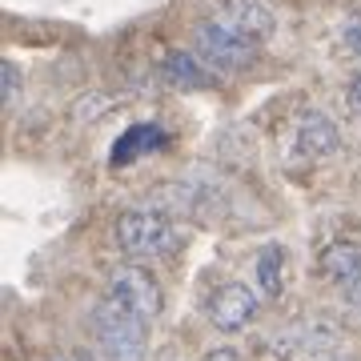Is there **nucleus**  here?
I'll return each instance as SVG.
<instances>
[{"label":"nucleus","instance_id":"9","mask_svg":"<svg viewBox=\"0 0 361 361\" xmlns=\"http://www.w3.org/2000/svg\"><path fill=\"white\" fill-rule=\"evenodd\" d=\"M161 77L165 85L173 89H185V92H197V89H217L221 77L213 68L197 56V52H169L165 61H161Z\"/></svg>","mask_w":361,"mask_h":361},{"label":"nucleus","instance_id":"6","mask_svg":"<svg viewBox=\"0 0 361 361\" xmlns=\"http://www.w3.org/2000/svg\"><path fill=\"white\" fill-rule=\"evenodd\" d=\"M341 149V129L334 125V116L322 109H305L293 121V137H289V157L297 161H322V157Z\"/></svg>","mask_w":361,"mask_h":361},{"label":"nucleus","instance_id":"10","mask_svg":"<svg viewBox=\"0 0 361 361\" xmlns=\"http://www.w3.org/2000/svg\"><path fill=\"white\" fill-rule=\"evenodd\" d=\"M169 145V133L157 129L153 121H141V125H133L116 137L113 145V165H129V161H141L145 153H153V149H165Z\"/></svg>","mask_w":361,"mask_h":361},{"label":"nucleus","instance_id":"5","mask_svg":"<svg viewBox=\"0 0 361 361\" xmlns=\"http://www.w3.org/2000/svg\"><path fill=\"white\" fill-rule=\"evenodd\" d=\"M209 20H217L233 32V37L249 40V44H265L273 37V28H277V16L265 0H213V8H209Z\"/></svg>","mask_w":361,"mask_h":361},{"label":"nucleus","instance_id":"2","mask_svg":"<svg viewBox=\"0 0 361 361\" xmlns=\"http://www.w3.org/2000/svg\"><path fill=\"white\" fill-rule=\"evenodd\" d=\"M92 337H97L104 361H141L149 349V325L109 297L92 310Z\"/></svg>","mask_w":361,"mask_h":361},{"label":"nucleus","instance_id":"14","mask_svg":"<svg viewBox=\"0 0 361 361\" xmlns=\"http://www.w3.org/2000/svg\"><path fill=\"white\" fill-rule=\"evenodd\" d=\"M345 101H349V109L361 116V73H353L349 77V85H345Z\"/></svg>","mask_w":361,"mask_h":361},{"label":"nucleus","instance_id":"7","mask_svg":"<svg viewBox=\"0 0 361 361\" xmlns=\"http://www.w3.org/2000/svg\"><path fill=\"white\" fill-rule=\"evenodd\" d=\"M257 305L261 297L249 289V285L241 281H225L217 289V293L209 297V322L217 325L221 334H241V329H249L253 325V317H257Z\"/></svg>","mask_w":361,"mask_h":361},{"label":"nucleus","instance_id":"12","mask_svg":"<svg viewBox=\"0 0 361 361\" xmlns=\"http://www.w3.org/2000/svg\"><path fill=\"white\" fill-rule=\"evenodd\" d=\"M20 97V68L13 61H0V101L13 104Z\"/></svg>","mask_w":361,"mask_h":361},{"label":"nucleus","instance_id":"4","mask_svg":"<svg viewBox=\"0 0 361 361\" xmlns=\"http://www.w3.org/2000/svg\"><path fill=\"white\" fill-rule=\"evenodd\" d=\"M193 49L213 73H217V68L221 73H241V68H249L257 61V44L233 37L229 28L217 25V20H209V16L193 28Z\"/></svg>","mask_w":361,"mask_h":361},{"label":"nucleus","instance_id":"3","mask_svg":"<svg viewBox=\"0 0 361 361\" xmlns=\"http://www.w3.org/2000/svg\"><path fill=\"white\" fill-rule=\"evenodd\" d=\"M109 301H116L121 310H129L133 317H141L145 325L157 322V313H161V285L157 277L145 265L137 261H125V265H116L109 273V289H104Z\"/></svg>","mask_w":361,"mask_h":361},{"label":"nucleus","instance_id":"11","mask_svg":"<svg viewBox=\"0 0 361 361\" xmlns=\"http://www.w3.org/2000/svg\"><path fill=\"white\" fill-rule=\"evenodd\" d=\"M253 273H257L261 297L277 301V297L285 293V249L281 245H261L257 261H253Z\"/></svg>","mask_w":361,"mask_h":361},{"label":"nucleus","instance_id":"16","mask_svg":"<svg viewBox=\"0 0 361 361\" xmlns=\"http://www.w3.org/2000/svg\"><path fill=\"white\" fill-rule=\"evenodd\" d=\"M56 361H89V353H65V357H56Z\"/></svg>","mask_w":361,"mask_h":361},{"label":"nucleus","instance_id":"1","mask_svg":"<svg viewBox=\"0 0 361 361\" xmlns=\"http://www.w3.org/2000/svg\"><path fill=\"white\" fill-rule=\"evenodd\" d=\"M116 245L129 261L149 257H173L180 249V229L165 209L157 205H133L116 217Z\"/></svg>","mask_w":361,"mask_h":361},{"label":"nucleus","instance_id":"15","mask_svg":"<svg viewBox=\"0 0 361 361\" xmlns=\"http://www.w3.org/2000/svg\"><path fill=\"white\" fill-rule=\"evenodd\" d=\"M201 361H241V353L233 345H221V349H213V353H205Z\"/></svg>","mask_w":361,"mask_h":361},{"label":"nucleus","instance_id":"8","mask_svg":"<svg viewBox=\"0 0 361 361\" xmlns=\"http://www.w3.org/2000/svg\"><path fill=\"white\" fill-rule=\"evenodd\" d=\"M322 273L329 281L349 297V301H357L361 305V245L357 241H329L322 249Z\"/></svg>","mask_w":361,"mask_h":361},{"label":"nucleus","instance_id":"13","mask_svg":"<svg viewBox=\"0 0 361 361\" xmlns=\"http://www.w3.org/2000/svg\"><path fill=\"white\" fill-rule=\"evenodd\" d=\"M341 40H345L349 52H357V56H361V13L345 16V25H341Z\"/></svg>","mask_w":361,"mask_h":361}]
</instances>
